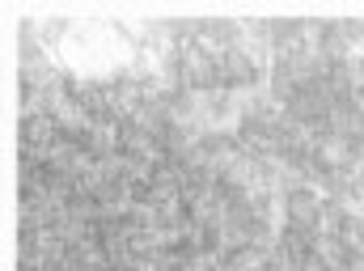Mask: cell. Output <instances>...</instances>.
I'll return each instance as SVG.
<instances>
[{"mask_svg":"<svg viewBox=\"0 0 364 271\" xmlns=\"http://www.w3.org/2000/svg\"><path fill=\"white\" fill-rule=\"evenodd\" d=\"M284 212H288V225H296V229H318V220H322V199H318L314 186H292Z\"/></svg>","mask_w":364,"mask_h":271,"instance_id":"6da1fadb","label":"cell"}]
</instances>
